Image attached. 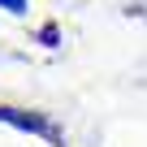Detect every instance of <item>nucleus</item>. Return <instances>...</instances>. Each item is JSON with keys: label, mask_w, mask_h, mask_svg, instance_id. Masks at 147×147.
Segmentation results:
<instances>
[{"label": "nucleus", "mask_w": 147, "mask_h": 147, "mask_svg": "<svg viewBox=\"0 0 147 147\" xmlns=\"http://www.w3.org/2000/svg\"><path fill=\"white\" fill-rule=\"evenodd\" d=\"M0 5H5V9H13V13H22V5H26V0H0Z\"/></svg>", "instance_id": "obj_1"}]
</instances>
